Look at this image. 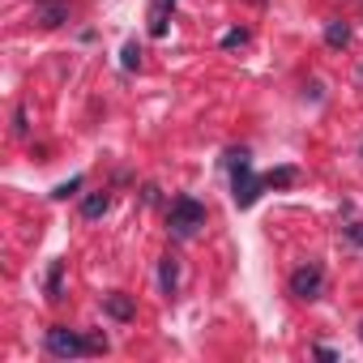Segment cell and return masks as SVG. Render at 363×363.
<instances>
[{
	"mask_svg": "<svg viewBox=\"0 0 363 363\" xmlns=\"http://www.w3.org/2000/svg\"><path fill=\"white\" fill-rule=\"evenodd\" d=\"M286 286H291V295H295V299H308V303H312V299H320V291H325V265H320V261H303V265L291 274V282H286Z\"/></svg>",
	"mask_w": 363,
	"mask_h": 363,
	"instance_id": "cell-4",
	"label": "cell"
},
{
	"mask_svg": "<svg viewBox=\"0 0 363 363\" xmlns=\"http://www.w3.org/2000/svg\"><path fill=\"white\" fill-rule=\"evenodd\" d=\"M261 179H265V189H291L295 179H299V171L295 167H278V171H265Z\"/></svg>",
	"mask_w": 363,
	"mask_h": 363,
	"instance_id": "cell-11",
	"label": "cell"
},
{
	"mask_svg": "<svg viewBox=\"0 0 363 363\" xmlns=\"http://www.w3.org/2000/svg\"><path fill=\"white\" fill-rule=\"evenodd\" d=\"M325 43L329 48H346L350 43V26L346 22H325Z\"/></svg>",
	"mask_w": 363,
	"mask_h": 363,
	"instance_id": "cell-13",
	"label": "cell"
},
{
	"mask_svg": "<svg viewBox=\"0 0 363 363\" xmlns=\"http://www.w3.org/2000/svg\"><path fill=\"white\" fill-rule=\"evenodd\" d=\"M120 65H124L128 73L141 65V43H137V39H128V43H124V52H120Z\"/></svg>",
	"mask_w": 363,
	"mask_h": 363,
	"instance_id": "cell-14",
	"label": "cell"
},
{
	"mask_svg": "<svg viewBox=\"0 0 363 363\" xmlns=\"http://www.w3.org/2000/svg\"><path fill=\"white\" fill-rule=\"evenodd\" d=\"M103 312L111 320H133L137 316V299L128 291H111V295H103Z\"/></svg>",
	"mask_w": 363,
	"mask_h": 363,
	"instance_id": "cell-6",
	"label": "cell"
},
{
	"mask_svg": "<svg viewBox=\"0 0 363 363\" xmlns=\"http://www.w3.org/2000/svg\"><path fill=\"white\" fill-rule=\"evenodd\" d=\"M73 18V5L69 0H35V22L43 26V30H56V26H65Z\"/></svg>",
	"mask_w": 363,
	"mask_h": 363,
	"instance_id": "cell-5",
	"label": "cell"
},
{
	"mask_svg": "<svg viewBox=\"0 0 363 363\" xmlns=\"http://www.w3.org/2000/svg\"><path fill=\"white\" fill-rule=\"evenodd\" d=\"M158 286H162V295H175V286H179V257H162L158 261Z\"/></svg>",
	"mask_w": 363,
	"mask_h": 363,
	"instance_id": "cell-8",
	"label": "cell"
},
{
	"mask_svg": "<svg viewBox=\"0 0 363 363\" xmlns=\"http://www.w3.org/2000/svg\"><path fill=\"white\" fill-rule=\"evenodd\" d=\"M206 227V206L197 201V197H175L171 201V210H167V231L175 235V240H193L197 231Z\"/></svg>",
	"mask_w": 363,
	"mask_h": 363,
	"instance_id": "cell-3",
	"label": "cell"
},
{
	"mask_svg": "<svg viewBox=\"0 0 363 363\" xmlns=\"http://www.w3.org/2000/svg\"><path fill=\"white\" fill-rule=\"evenodd\" d=\"M312 354L316 359H342V350H333V346H312Z\"/></svg>",
	"mask_w": 363,
	"mask_h": 363,
	"instance_id": "cell-17",
	"label": "cell"
},
{
	"mask_svg": "<svg viewBox=\"0 0 363 363\" xmlns=\"http://www.w3.org/2000/svg\"><path fill=\"white\" fill-rule=\"evenodd\" d=\"M359 342H363V320H359Z\"/></svg>",
	"mask_w": 363,
	"mask_h": 363,
	"instance_id": "cell-18",
	"label": "cell"
},
{
	"mask_svg": "<svg viewBox=\"0 0 363 363\" xmlns=\"http://www.w3.org/2000/svg\"><path fill=\"white\" fill-rule=\"evenodd\" d=\"M248 43V30H227L223 35V48H244Z\"/></svg>",
	"mask_w": 363,
	"mask_h": 363,
	"instance_id": "cell-15",
	"label": "cell"
},
{
	"mask_svg": "<svg viewBox=\"0 0 363 363\" xmlns=\"http://www.w3.org/2000/svg\"><path fill=\"white\" fill-rule=\"evenodd\" d=\"M43 346L56 359H86V354H103L107 337L103 333H82V329H69V325H52L48 337H43Z\"/></svg>",
	"mask_w": 363,
	"mask_h": 363,
	"instance_id": "cell-2",
	"label": "cell"
},
{
	"mask_svg": "<svg viewBox=\"0 0 363 363\" xmlns=\"http://www.w3.org/2000/svg\"><path fill=\"white\" fill-rule=\"evenodd\" d=\"M171 9H175V0H154V5H150V35H154V39H162V35H167Z\"/></svg>",
	"mask_w": 363,
	"mask_h": 363,
	"instance_id": "cell-9",
	"label": "cell"
},
{
	"mask_svg": "<svg viewBox=\"0 0 363 363\" xmlns=\"http://www.w3.org/2000/svg\"><path fill=\"white\" fill-rule=\"evenodd\" d=\"M82 184H86V175H69V179H60V184L52 189V201H69V197H77Z\"/></svg>",
	"mask_w": 363,
	"mask_h": 363,
	"instance_id": "cell-12",
	"label": "cell"
},
{
	"mask_svg": "<svg viewBox=\"0 0 363 363\" xmlns=\"http://www.w3.org/2000/svg\"><path fill=\"white\" fill-rule=\"evenodd\" d=\"M107 210H111V193H107V189H103V193H86V197H82V218H86V223L103 218Z\"/></svg>",
	"mask_w": 363,
	"mask_h": 363,
	"instance_id": "cell-7",
	"label": "cell"
},
{
	"mask_svg": "<svg viewBox=\"0 0 363 363\" xmlns=\"http://www.w3.org/2000/svg\"><path fill=\"white\" fill-rule=\"evenodd\" d=\"M13 133H18V137H26V133H30V124H26V107H18V111H13Z\"/></svg>",
	"mask_w": 363,
	"mask_h": 363,
	"instance_id": "cell-16",
	"label": "cell"
},
{
	"mask_svg": "<svg viewBox=\"0 0 363 363\" xmlns=\"http://www.w3.org/2000/svg\"><path fill=\"white\" fill-rule=\"evenodd\" d=\"M227 171H231V201L240 206V210H252L257 201H261V193H265V179L252 171V154L244 150V145H235V150H227Z\"/></svg>",
	"mask_w": 363,
	"mask_h": 363,
	"instance_id": "cell-1",
	"label": "cell"
},
{
	"mask_svg": "<svg viewBox=\"0 0 363 363\" xmlns=\"http://www.w3.org/2000/svg\"><path fill=\"white\" fill-rule=\"evenodd\" d=\"M43 291H48V299H60V295H65V261H52V265H48Z\"/></svg>",
	"mask_w": 363,
	"mask_h": 363,
	"instance_id": "cell-10",
	"label": "cell"
}]
</instances>
